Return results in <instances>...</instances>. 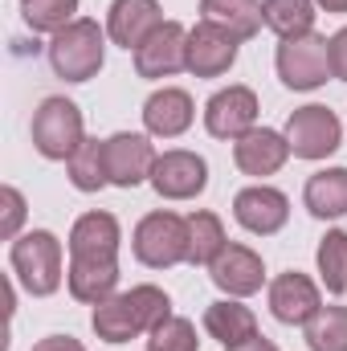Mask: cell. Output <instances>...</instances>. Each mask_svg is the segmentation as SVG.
Masks as SVG:
<instances>
[{"label": "cell", "instance_id": "10", "mask_svg": "<svg viewBox=\"0 0 347 351\" xmlns=\"http://www.w3.org/2000/svg\"><path fill=\"white\" fill-rule=\"evenodd\" d=\"M233 217L246 233L274 237L290 221V196L282 188H270V184H250L233 196Z\"/></svg>", "mask_w": 347, "mask_h": 351}, {"label": "cell", "instance_id": "11", "mask_svg": "<svg viewBox=\"0 0 347 351\" xmlns=\"http://www.w3.org/2000/svg\"><path fill=\"white\" fill-rule=\"evenodd\" d=\"M152 188L164 196V200H192L208 188V164L204 156L196 152H184V147H172L156 160L152 168Z\"/></svg>", "mask_w": 347, "mask_h": 351}, {"label": "cell", "instance_id": "5", "mask_svg": "<svg viewBox=\"0 0 347 351\" xmlns=\"http://www.w3.org/2000/svg\"><path fill=\"white\" fill-rule=\"evenodd\" d=\"M278 78L286 90H319L331 74V41L319 37V33H307V37H290L278 45Z\"/></svg>", "mask_w": 347, "mask_h": 351}, {"label": "cell", "instance_id": "19", "mask_svg": "<svg viewBox=\"0 0 347 351\" xmlns=\"http://www.w3.org/2000/svg\"><path fill=\"white\" fill-rule=\"evenodd\" d=\"M90 327H94V335H98L102 343H131V339L147 335V331H143V319H139V311H135V302H131V294H110V298H102V302L94 306V315H90Z\"/></svg>", "mask_w": 347, "mask_h": 351}, {"label": "cell", "instance_id": "20", "mask_svg": "<svg viewBox=\"0 0 347 351\" xmlns=\"http://www.w3.org/2000/svg\"><path fill=\"white\" fill-rule=\"evenodd\" d=\"M200 21L225 29L237 41H250L261 33L265 12H261V0H200Z\"/></svg>", "mask_w": 347, "mask_h": 351}, {"label": "cell", "instance_id": "4", "mask_svg": "<svg viewBox=\"0 0 347 351\" xmlns=\"http://www.w3.org/2000/svg\"><path fill=\"white\" fill-rule=\"evenodd\" d=\"M82 139H86V127H82L78 102H70L62 94H49L33 110V147L45 160H70L82 147Z\"/></svg>", "mask_w": 347, "mask_h": 351}, {"label": "cell", "instance_id": "3", "mask_svg": "<svg viewBox=\"0 0 347 351\" xmlns=\"http://www.w3.org/2000/svg\"><path fill=\"white\" fill-rule=\"evenodd\" d=\"M131 250L152 269H172V265L188 262V217L168 213V208L147 213L131 233Z\"/></svg>", "mask_w": 347, "mask_h": 351}, {"label": "cell", "instance_id": "16", "mask_svg": "<svg viewBox=\"0 0 347 351\" xmlns=\"http://www.w3.org/2000/svg\"><path fill=\"white\" fill-rule=\"evenodd\" d=\"M123 229L110 213H82L70 229V258L74 262H119Z\"/></svg>", "mask_w": 347, "mask_h": 351}, {"label": "cell", "instance_id": "18", "mask_svg": "<svg viewBox=\"0 0 347 351\" xmlns=\"http://www.w3.org/2000/svg\"><path fill=\"white\" fill-rule=\"evenodd\" d=\"M192 119H196V102H192L188 90H180V86L156 90V94L143 102V127H147V135H156V139H176V135H184V131L192 127Z\"/></svg>", "mask_w": 347, "mask_h": 351}, {"label": "cell", "instance_id": "1", "mask_svg": "<svg viewBox=\"0 0 347 351\" xmlns=\"http://www.w3.org/2000/svg\"><path fill=\"white\" fill-rule=\"evenodd\" d=\"M106 29L90 16H78L74 25H66L62 33H53L49 41V66L58 78L66 82H90L102 62H106Z\"/></svg>", "mask_w": 347, "mask_h": 351}, {"label": "cell", "instance_id": "6", "mask_svg": "<svg viewBox=\"0 0 347 351\" xmlns=\"http://www.w3.org/2000/svg\"><path fill=\"white\" fill-rule=\"evenodd\" d=\"M282 135L290 143V156H298V160H327L344 143V123L335 119V110H327L319 102H307V106L290 110Z\"/></svg>", "mask_w": 347, "mask_h": 351}, {"label": "cell", "instance_id": "25", "mask_svg": "<svg viewBox=\"0 0 347 351\" xmlns=\"http://www.w3.org/2000/svg\"><path fill=\"white\" fill-rule=\"evenodd\" d=\"M315 8H319L315 0H261L265 29H274L282 41L315 33Z\"/></svg>", "mask_w": 347, "mask_h": 351}, {"label": "cell", "instance_id": "26", "mask_svg": "<svg viewBox=\"0 0 347 351\" xmlns=\"http://www.w3.org/2000/svg\"><path fill=\"white\" fill-rule=\"evenodd\" d=\"M66 172H70V184L78 192H98L110 184V172H106V139H82V147L66 160Z\"/></svg>", "mask_w": 347, "mask_h": 351}, {"label": "cell", "instance_id": "21", "mask_svg": "<svg viewBox=\"0 0 347 351\" xmlns=\"http://www.w3.org/2000/svg\"><path fill=\"white\" fill-rule=\"evenodd\" d=\"M204 331H208V339H217L225 348H237V343L258 335V319L241 298H221L204 311Z\"/></svg>", "mask_w": 347, "mask_h": 351}, {"label": "cell", "instance_id": "2", "mask_svg": "<svg viewBox=\"0 0 347 351\" xmlns=\"http://www.w3.org/2000/svg\"><path fill=\"white\" fill-rule=\"evenodd\" d=\"M8 265H12V274L21 278V286H25L33 298L58 294V286H62V278H66L62 241H58L49 229L21 233V237L8 245Z\"/></svg>", "mask_w": 347, "mask_h": 351}, {"label": "cell", "instance_id": "9", "mask_svg": "<svg viewBox=\"0 0 347 351\" xmlns=\"http://www.w3.org/2000/svg\"><path fill=\"white\" fill-rule=\"evenodd\" d=\"M188 70V29L180 21H164L139 49H135V74L139 78H172Z\"/></svg>", "mask_w": 347, "mask_h": 351}, {"label": "cell", "instance_id": "17", "mask_svg": "<svg viewBox=\"0 0 347 351\" xmlns=\"http://www.w3.org/2000/svg\"><path fill=\"white\" fill-rule=\"evenodd\" d=\"M286 160H290V143H286L282 131L254 127L241 139H233V164L246 176H274V172H282Z\"/></svg>", "mask_w": 347, "mask_h": 351}, {"label": "cell", "instance_id": "32", "mask_svg": "<svg viewBox=\"0 0 347 351\" xmlns=\"http://www.w3.org/2000/svg\"><path fill=\"white\" fill-rule=\"evenodd\" d=\"M331 74L339 82H347V25L331 37Z\"/></svg>", "mask_w": 347, "mask_h": 351}, {"label": "cell", "instance_id": "34", "mask_svg": "<svg viewBox=\"0 0 347 351\" xmlns=\"http://www.w3.org/2000/svg\"><path fill=\"white\" fill-rule=\"evenodd\" d=\"M225 351H278V343H270L265 335H254V339H246L237 348H225Z\"/></svg>", "mask_w": 347, "mask_h": 351}, {"label": "cell", "instance_id": "8", "mask_svg": "<svg viewBox=\"0 0 347 351\" xmlns=\"http://www.w3.org/2000/svg\"><path fill=\"white\" fill-rule=\"evenodd\" d=\"M258 94L250 86H225L204 102V131L213 139H241L258 127Z\"/></svg>", "mask_w": 347, "mask_h": 351}, {"label": "cell", "instance_id": "33", "mask_svg": "<svg viewBox=\"0 0 347 351\" xmlns=\"http://www.w3.org/2000/svg\"><path fill=\"white\" fill-rule=\"evenodd\" d=\"M33 351H86L74 335H45L41 343H33Z\"/></svg>", "mask_w": 347, "mask_h": 351}, {"label": "cell", "instance_id": "28", "mask_svg": "<svg viewBox=\"0 0 347 351\" xmlns=\"http://www.w3.org/2000/svg\"><path fill=\"white\" fill-rule=\"evenodd\" d=\"M78 0H21V16L33 33H62L78 16Z\"/></svg>", "mask_w": 347, "mask_h": 351}, {"label": "cell", "instance_id": "7", "mask_svg": "<svg viewBox=\"0 0 347 351\" xmlns=\"http://www.w3.org/2000/svg\"><path fill=\"white\" fill-rule=\"evenodd\" d=\"M265 302H270V315H274L278 323H286V327H307V323L323 311L319 286H315L307 274H298V269L278 274V278L270 282V290H265Z\"/></svg>", "mask_w": 347, "mask_h": 351}, {"label": "cell", "instance_id": "35", "mask_svg": "<svg viewBox=\"0 0 347 351\" xmlns=\"http://www.w3.org/2000/svg\"><path fill=\"white\" fill-rule=\"evenodd\" d=\"M323 12H347V0H315Z\"/></svg>", "mask_w": 347, "mask_h": 351}, {"label": "cell", "instance_id": "12", "mask_svg": "<svg viewBox=\"0 0 347 351\" xmlns=\"http://www.w3.org/2000/svg\"><path fill=\"white\" fill-rule=\"evenodd\" d=\"M156 160L160 156H156L152 139L139 131H119L106 139V172H110L115 188H139L143 180H152Z\"/></svg>", "mask_w": 347, "mask_h": 351}, {"label": "cell", "instance_id": "23", "mask_svg": "<svg viewBox=\"0 0 347 351\" xmlns=\"http://www.w3.org/2000/svg\"><path fill=\"white\" fill-rule=\"evenodd\" d=\"M66 286H70V294H74L78 302L98 306V302L110 298L115 286H119V262H74V258H70Z\"/></svg>", "mask_w": 347, "mask_h": 351}, {"label": "cell", "instance_id": "22", "mask_svg": "<svg viewBox=\"0 0 347 351\" xmlns=\"http://www.w3.org/2000/svg\"><path fill=\"white\" fill-rule=\"evenodd\" d=\"M302 204L319 221L347 217V168H323V172H315L307 180V188H302Z\"/></svg>", "mask_w": 347, "mask_h": 351}, {"label": "cell", "instance_id": "30", "mask_svg": "<svg viewBox=\"0 0 347 351\" xmlns=\"http://www.w3.org/2000/svg\"><path fill=\"white\" fill-rule=\"evenodd\" d=\"M200 348V339H196V327H192V319H168L164 327H156L152 335H147V351H196Z\"/></svg>", "mask_w": 347, "mask_h": 351}, {"label": "cell", "instance_id": "29", "mask_svg": "<svg viewBox=\"0 0 347 351\" xmlns=\"http://www.w3.org/2000/svg\"><path fill=\"white\" fill-rule=\"evenodd\" d=\"M307 348L311 351H347V306H323L307 323Z\"/></svg>", "mask_w": 347, "mask_h": 351}, {"label": "cell", "instance_id": "24", "mask_svg": "<svg viewBox=\"0 0 347 351\" xmlns=\"http://www.w3.org/2000/svg\"><path fill=\"white\" fill-rule=\"evenodd\" d=\"M225 245H229V237H225L221 217L208 208H196L188 217V265H213Z\"/></svg>", "mask_w": 347, "mask_h": 351}, {"label": "cell", "instance_id": "27", "mask_svg": "<svg viewBox=\"0 0 347 351\" xmlns=\"http://www.w3.org/2000/svg\"><path fill=\"white\" fill-rule=\"evenodd\" d=\"M319 278L327 286V294H347V233L344 229H327V237L319 241Z\"/></svg>", "mask_w": 347, "mask_h": 351}, {"label": "cell", "instance_id": "15", "mask_svg": "<svg viewBox=\"0 0 347 351\" xmlns=\"http://www.w3.org/2000/svg\"><path fill=\"white\" fill-rule=\"evenodd\" d=\"M160 25H164L160 0H110L106 8V37L127 53H135Z\"/></svg>", "mask_w": 347, "mask_h": 351}, {"label": "cell", "instance_id": "14", "mask_svg": "<svg viewBox=\"0 0 347 351\" xmlns=\"http://www.w3.org/2000/svg\"><path fill=\"white\" fill-rule=\"evenodd\" d=\"M237 45H241L237 37H229L225 29L208 25V21L192 25L188 29V74H196V78L229 74L233 62H237Z\"/></svg>", "mask_w": 347, "mask_h": 351}, {"label": "cell", "instance_id": "13", "mask_svg": "<svg viewBox=\"0 0 347 351\" xmlns=\"http://www.w3.org/2000/svg\"><path fill=\"white\" fill-rule=\"evenodd\" d=\"M208 278H213V286L225 290L229 298H250V294H258L261 286H265V262H261L250 245L229 241V245L217 254V262L208 265Z\"/></svg>", "mask_w": 347, "mask_h": 351}, {"label": "cell", "instance_id": "31", "mask_svg": "<svg viewBox=\"0 0 347 351\" xmlns=\"http://www.w3.org/2000/svg\"><path fill=\"white\" fill-rule=\"evenodd\" d=\"M0 237L4 241H16V233H21V221H25V196L12 188V184H4L0 188Z\"/></svg>", "mask_w": 347, "mask_h": 351}]
</instances>
